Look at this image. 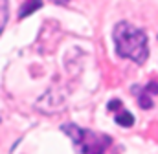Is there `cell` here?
Instances as JSON below:
<instances>
[{
	"label": "cell",
	"mask_w": 158,
	"mask_h": 154,
	"mask_svg": "<svg viewBox=\"0 0 158 154\" xmlns=\"http://www.w3.org/2000/svg\"><path fill=\"white\" fill-rule=\"evenodd\" d=\"M112 40L119 57L131 59L136 64H143L149 57L147 35L143 30L134 28L129 22H118L112 31Z\"/></svg>",
	"instance_id": "1"
},
{
	"label": "cell",
	"mask_w": 158,
	"mask_h": 154,
	"mask_svg": "<svg viewBox=\"0 0 158 154\" xmlns=\"http://www.w3.org/2000/svg\"><path fill=\"white\" fill-rule=\"evenodd\" d=\"M64 134H68L74 140V145L81 154H105L110 147L112 138L103 132H94L88 128H83L76 123H66L61 127Z\"/></svg>",
	"instance_id": "2"
},
{
	"label": "cell",
	"mask_w": 158,
	"mask_h": 154,
	"mask_svg": "<svg viewBox=\"0 0 158 154\" xmlns=\"http://www.w3.org/2000/svg\"><path fill=\"white\" fill-rule=\"evenodd\" d=\"M132 94H136L138 95V105H140V108H143V110H149L151 107H153V94L143 86V88H136V86H132Z\"/></svg>",
	"instance_id": "3"
},
{
	"label": "cell",
	"mask_w": 158,
	"mask_h": 154,
	"mask_svg": "<svg viewBox=\"0 0 158 154\" xmlns=\"http://www.w3.org/2000/svg\"><path fill=\"white\" fill-rule=\"evenodd\" d=\"M40 7H42V0H26V2L20 6V9H19V18L30 17L31 13H35Z\"/></svg>",
	"instance_id": "4"
},
{
	"label": "cell",
	"mask_w": 158,
	"mask_h": 154,
	"mask_svg": "<svg viewBox=\"0 0 158 154\" xmlns=\"http://www.w3.org/2000/svg\"><path fill=\"white\" fill-rule=\"evenodd\" d=\"M114 119H116V123L119 127H125V128H131L134 125V116L131 114L129 110H119L118 114L114 116Z\"/></svg>",
	"instance_id": "5"
},
{
	"label": "cell",
	"mask_w": 158,
	"mask_h": 154,
	"mask_svg": "<svg viewBox=\"0 0 158 154\" xmlns=\"http://www.w3.org/2000/svg\"><path fill=\"white\" fill-rule=\"evenodd\" d=\"M7 13H9L7 0H0V33L4 31V28L7 24Z\"/></svg>",
	"instance_id": "6"
},
{
	"label": "cell",
	"mask_w": 158,
	"mask_h": 154,
	"mask_svg": "<svg viewBox=\"0 0 158 154\" xmlns=\"http://www.w3.org/2000/svg\"><path fill=\"white\" fill-rule=\"evenodd\" d=\"M119 107H121V101H118V99H112L109 105H107V108L110 110V112H114V110H118Z\"/></svg>",
	"instance_id": "7"
}]
</instances>
